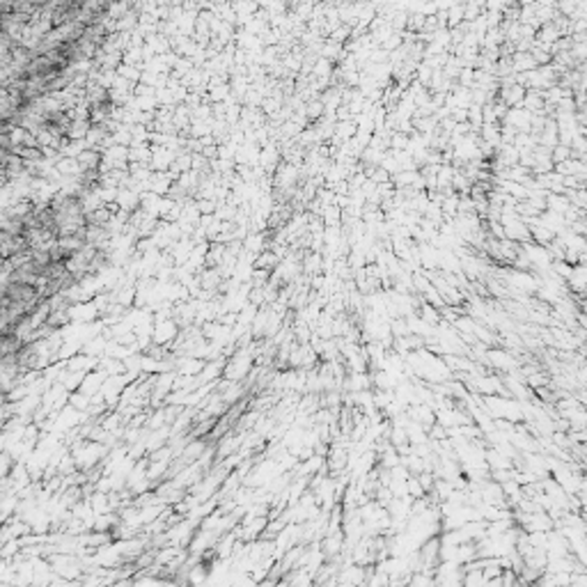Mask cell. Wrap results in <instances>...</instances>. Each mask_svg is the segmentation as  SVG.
I'll return each instance as SVG.
<instances>
[{
  "mask_svg": "<svg viewBox=\"0 0 587 587\" xmlns=\"http://www.w3.org/2000/svg\"><path fill=\"white\" fill-rule=\"evenodd\" d=\"M487 358L493 362L498 369H505V372H512V369H516V360H514L507 351H502V349H489Z\"/></svg>",
  "mask_w": 587,
  "mask_h": 587,
  "instance_id": "cell-1",
  "label": "cell"
},
{
  "mask_svg": "<svg viewBox=\"0 0 587 587\" xmlns=\"http://www.w3.org/2000/svg\"><path fill=\"white\" fill-rule=\"evenodd\" d=\"M532 239L537 241L539 246H548V243H551V241L555 239V232H553V229H548V227H544V225H539V223H537V225L532 227Z\"/></svg>",
  "mask_w": 587,
  "mask_h": 587,
  "instance_id": "cell-2",
  "label": "cell"
},
{
  "mask_svg": "<svg viewBox=\"0 0 587 587\" xmlns=\"http://www.w3.org/2000/svg\"><path fill=\"white\" fill-rule=\"evenodd\" d=\"M551 156H553V163H562V161L571 159V156H574V152H571V147H567V145H555Z\"/></svg>",
  "mask_w": 587,
  "mask_h": 587,
  "instance_id": "cell-3",
  "label": "cell"
},
{
  "mask_svg": "<svg viewBox=\"0 0 587 587\" xmlns=\"http://www.w3.org/2000/svg\"><path fill=\"white\" fill-rule=\"evenodd\" d=\"M505 99H507V103H521L523 101V87L521 85H514L509 87V90H505Z\"/></svg>",
  "mask_w": 587,
  "mask_h": 587,
  "instance_id": "cell-4",
  "label": "cell"
},
{
  "mask_svg": "<svg viewBox=\"0 0 587 587\" xmlns=\"http://www.w3.org/2000/svg\"><path fill=\"white\" fill-rule=\"evenodd\" d=\"M578 5H581V0H562L560 9H562V14H569V16H571V14L578 9Z\"/></svg>",
  "mask_w": 587,
  "mask_h": 587,
  "instance_id": "cell-5",
  "label": "cell"
}]
</instances>
